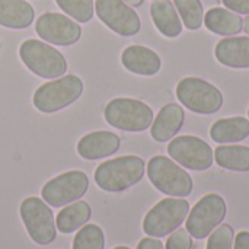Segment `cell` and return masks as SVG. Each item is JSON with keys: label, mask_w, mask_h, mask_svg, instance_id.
I'll return each instance as SVG.
<instances>
[{"label": "cell", "mask_w": 249, "mask_h": 249, "mask_svg": "<svg viewBox=\"0 0 249 249\" xmlns=\"http://www.w3.org/2000/svg\"><path fill=\"white\" fill-rule=\"evenodd\" d=\"M19 57L32 73L42 79H58L67 71L64 55L38 39L23 41L19 47Z\"/></svg>", "instance_id": "4"}, {"label": "cell", "mask_w": 249, "mask_h": 249, "mask_svg": "<svg viewBox=\"0 0 249 249\" xmlns=\"http://www.w3.org/2000/svg\"><path fill=\"white\" fill-rule=\"evenodd\" d=\"M184 25L190 31H196L203 25L204 12L200 0H174Z\"/></svg>", "instance_id": "24"}, {"label": "cell", "mask_w": 249, "mask_h": 249, "mask_svg": "<svg viewBox=\"0 0 249 249\" xmlns=\"http://www.w3.org/2000/svg\"><path fill=\"white\" fill-rule=\"evenodd\" d=\"M35 31L47 42L54 45H73L82 36V28L77 22L71 20L66 15L60 13H44L36 19Z\"/></svg>", "instance_id": "13"}, {"label": "cell", "mask_w": 249, "mask_h": 249, "mask_svg": "<svg viewBox=\"0 0 249 249\" xmlns=\"http://www.w3.org/2000/svg\"><path fill=\"white\" fill-rule=\"evenodd\" d=\"M209 236L207 249H233L235 232L231 225H220Z\"/></svg>", "instance_id": "27"}, {"label": "cell", "mask_w": 249, "mask_h": 249, "mask_svg": "<svg viewBox=\"0 0 249 249\" xmlns=\"http://www.w3.org/2000/svg\"><path fill=\"white\" fill-rule=\"evenodd\" d=\"M179 102L197 114H214L223 105L222 92L212 83L200 77H185L177 86Z\"/></svg>", "instance_id": "7"}, {"label": "cell", "mask_w": 249, "mask_h": 249, "mask_svg": "<svg viewBox=\"0 0 249 249\" xmlns=\"http://www.w3.org/2000/svg\"><path fill=\"white\" fill-rule=\"evenodd\" d=\"M214 55L226 67L249 69V36L223 38L217 42Z\"/></svg>", "instance_id": "16"}, {"label": "cell", "mask_w": 249, "mask_h": 249, "mask_svg": "<svg viewBox=\"0 0 249 249\" xmlns=\"http://www.w3.org/2000/svg\"><path fill=\"white\" fill-rule=\"evenodd\" d=\"M146 165L139 156H121L101 163L95 171L96 185L107 193H123L142 181Z\"/></svg>", "instance_id": "1"}, {"label": "cell", "mask_w": 249, "mask_h": 249, "mask_svg": "<svg viewBox=\"0 0 249 249\" xmlns=\"http://www.w3.org/2000/svg\"><path fill=\"white\" fill-rule=\"evenodd\" d=\"M137 249H165L163 244L158 238H144L139 242Z\"/></svg>", "instance_id": "30"}, {"label": "cell", "mask_w": 249, "mask_h": 249, "mask_svg": "<svg viewBox=\"0 0 249 249\" xmlns=\"http://www.w3.org/2000/svg\"><path fill=\"white\" fill-rule=\"evenodd\" d=\"M216 163L228 171L248 172L249 171V147L239 144L219 146L213 152Z\"/></svg>", "instance_id": "23"}, {"label": "cell", "mask_w": 249, "mask_h": 249, "mask_svg": "<svg viewBox=\"0 0 249 249\" xmlns=\"http://www.w3.org/2000/svg\"><path fill=\"white\" fill-rule=\"evenodd\" d=\"M82 79L74 74H67L39 86L34 93L32 102L38 111L44 114H53L71 105L82 96Z\"/></svg>", "instance_id": "3"}, {"label": "cell", "mask_w": 249, "mask_h": 249, "mask_svg": "<svg viewBox=\"0 0 249 249\" xmlns=\"http://www.w3.org/2000/svg\"><path fill=\"white\" fill-rule=\"evenodd\" d=\"M95 12L98 18L118 35L133 36L142 28L139 15L124 0H96Z\"/></svg>", "instance_id": "12"}, {"label": "cell", "mask_w": 249, "mask_h": 249, "mask_svg": "<svg viewBox=\"0 0 249 249\" xmlns=\"http://www.w3.org/2000/svg\"><path fill=\"white\" fill-rule=\"evenodd\" d=\"M244 31L249 35V16H247L245 20H244Z\"/></svg>", "instance_id": "33"}, {"label": "cell", "mask_w": 249, "mask_h": 249, "mask_svg": "<svg viewBox=\"0 0 249 249\" xmlns=\"http://www.w3.org/2000/svg\"><path fill=\"white\" fill-rule=\"evenodd\" d=\"M88 188V175L82 171H70L48 181L41 190V197L47 204L58 209L80 200Z\"/></svg>", "instance_id": "10"}, {"label": "cell", "mask_w": 249, "mask_h": 249, "mask_svg": "<svg viewBox=\"0 0 249 249\" xmlns=\"http://www.w3.org/2000/svg\"><path fill=\"white\" fill-rule=\"evenodd\" d=\"M123 66L140 76H155L162 66L160 57L150 48L143 45H130L121 54Z\"/></svg>", "instance_id": "15"}, {"label": "cell", "mask_w": 249, "mask_h": 249, "mask_svg": "<svg viewBox=\"0 0 249 249\" xmlns=\"http://www.w3.org/2000/svg\"><path fill=\"white\" fill-rule=\"evenodd\" d=\"M210 137L216 143H239L249 137V120L244 117L222 118L210 128Z\"/></svg>", "instance_id": "20"}, {"label": "cell", "mask_w": 249, "mask_h": 249, "mask_svg": "<svg viewBox=\"0 0 249 249\" xmlns=\"http://www.w3.org/2000/svg\"><path fill=\"white\" fill-rule=\"evenodd\" d=\"M147 177L156 190L169 197H188L194 188L190 174L166 156H155L149 160Z\"/></svg>", "instance_id": "2"}, {"label": "cell", "mask_w": 249, "mask_h": 249, "mask_svg": "<svg viewBox=\"0 0 249 249\" xmlns=\"http://www.w3.org/2000/svg\"><path fill=\"white\" fill-rule=\"evenodd\" d=\"M19 213L29 238L36 245L45 247L55 241L57 228L54 216L44 200L38 197L25 198L19 207Z\"/></svg>", "instance_id": "8"}, {"label": "cell", "mask_w": 249, "mask_h": 249, "mask_svg": "<svg viewBox=\"0 0 249 249\" xmlns=\"http://www.w3.org/2000/svg\"><path fill=\"white\" fill-rule=\"evenodd\" d=\"M128 6H133V7H137V6H140L144 0H124Z\"/></svg>", "instance_id": "32"}, {"label": "cell", "mask_w": 249, "mask_h": 249, "mask_svg": "<svg viewBox=\"0 0 249 249\" xmlns=\"http://www.w3.org/2000/svg\"><path fill=\"white\" fill-rule=\"evenodd\" d=\"M152 19L159 32L168 38H175L182 32L181 18L169 0H156L150 6Z\"/></svg>", "instance_id": "19"}, {"label": "cell", "mask_w": 249, "mask_h": 249, "mask_svg": "<svg viewBox=\"0 0 249 249\" xmlns=\"http://www.w3.org/2000/svg\"><path fill=\"white\" fill-rule=\"evenodd\" d=\"M58 7L77 22L86 23L93 18V0H55Z\"/></svg>", "instance_id": "26"}, {"label": "cell", "mask_w": 249, "mask_h": 249, "mask_svg": "<svg viewBox=\"0 0 249 249\" xmlns=\"http://www.w3.org/2000/svg\"><path fill=\"white\" fill-rule=\"evenodd\" d=\"M105 235L98 225H85L76 233L73 249H104Z\"/></svg>", "instance_id": "25"}, {"label": "cell", "mask_w": 249, "mask_h": 249, "mask_svg": "<svg viewBox=\"0 0 249 249\" xmlns=\"http://www.w3.org/2000/svg\"><path fill=\"white\" fill-rule=\"evenodd\" d=\"M121 140L109 131H93L83 136L77 143V153L86 160H98L118 152Z\"/></svg>", "instance_id": "14"}, {"label": "cell", "mask_w": 249, "mask_h": 249, "mask_svg": "<svg viewBox=\"0 0 249 249\" xmlns=\"http://www.w3.org/2000/svg\"><path fill=\"white\" fill-rule=\"evenodd\" d=\"M233 249H249V232H239L233 241Z\"/></svg>", "instance_id": "31"}, {"label": "cell", "mask_w": 249, "mask_h": 249, "mask_svg": "<svg viewBox=\"0 0 249 249\" xmlns=\"http://www.w3.org/2000/svg\"><path fill=\"white\" fill-rule=\"evenodd\" d=\"M35 18L34 7L25 0H0V25L10 29H25Z\"/></svg>", "instance_id": "18"}, {"label": "cell", "mask_w": 249, "mask_h": 249, "mask_svg": "<svg viewBox=\"0 0 249 249\" xmlns=\"http://www.w3.org/2000/svg\"><path fill=\"white\" fill-rule=\"evenodd\" d=\"M92 216L90 206L86 201H76L64 207L55 219V228L60 233L69 235L85 226Z\"/></svg>", "instance_id": "22"}, {"label": "cell", "mask_w": 249, "mask_h": 249, "mask_svg": "<svg viewBox=\"0 0 249 249\" xmlns=\"http://www.w3.org/2000/svg\"><path fill=\"white\" fill-rule=\"evenodd\" d=\"M223 4L238 15H249V0H222Z\"/></svg>", "instance_id": "29"}, {"label": "cell", "mask_w": 249, "mask_h": 249, "mask_svg": "<svg viewBox=\"0 0 249 249\" xmlns=\"http://www.w3.org/2000/svg\"><path fill=\"white\" fill-rule=\"evenodd\" d=\"M204 23L209 31L225 36L236 35L244 29L242 18L238 13L223 7L210 9L204 16Z\"/></svg>", "instance_id": "21"}, {"label": "cell", "mask_w": 249, "mask_h": 249, "mask_svg": "<svg viewBox=\"0 0 249 249\" xmlns=\"http://www.w3.org/2000/svg\"><path fill=\"white\" fill-rule=\"evenodd\" d=\"M165 249H193V236L187 229H177L168 238Z\"/></svg>", "instance_id": "28"}, {"label": "cell", "mask_w": 249, "mask_h": 249, "mask_svg": "<svg viewBox=\"0 0 249 249\" xmlns=\"http://www.w3.org/2000/svg\"><path fill=\"white\" fill-rule=\"evenodd\" d=\"M168 153L181 166L191 171H207L214 160L210 144L196 136H181L174 139L168 144Z\"/></svg>", "instance_id": "11"}, {"label": "cell", "mask_w": 249, "mask_h": 249, "mask_svg": "<svg viewBox=\"0 0 249 249\" xmlns=\"http://www.w3.org/2000/svg\"><path fill=\"white\" fill-rule=\"evenodd\" d=\"M184 109L178 104H168L153 120L150 134L159 143L168 142L181 130V127L184 125Z\"/></svg>", "instance_id": "17"}, {"label": "cell", "mask_w": 249, "mask_h": 249, "mask_svg": "<svg viewBox=\"0 0 249 249\" xmlns=\"http://www.w3.org/2000/svg\"><path fill=\"white\" fill-rule=\"evenodd\" d=\"M228 206L222 196L207 194L188 213L185 229L194 239L207 238L226 217Z\"/></svg>", "instance_id": "9"}, {"label": "cell", "mask_w": 249, "mask_h": 249, "mask_svg": "<svg viewBox=\"0 0 249 249\" xmlns=\"http://www.w3.org/2000/svg\"><path fill=\"white\" fill-rule=\"evenodd\" d=\"M248 115H249V109H248Z\"/></svg>", "instance_id": "35"}, {"label": "cell", "mask_w": 249, "mask_h": 249, "mask_svg": "<svg viewBox=\"0 0 249 249\" xmlns=\"http://www.w3.org/2000/svg\"><path fill=\"white\" fill-rule=\"evenodd\" d=\"M190 213V204L184 198H165L149 210L143 220L147 236L163 238L179 229Z\"/></svg>", "instance_id": "6"}, {"label": "cell", "mask_w": 249, "mask_h": 249, "mask_svg": "<svg viewBox=\"0 0 249 249\" xmlns=\"http://www.w3.org/2000/svg\"><path fill=\"white\" fill-rule=\"evenodd\" d=\"M114 249H130L128 247H117V248H114Z\"/></svg>", "instance_id": "34"}, {"label": "cell", "mask_w": 249, "mask_h": 249, "mask_svg": "<svg viewBox=\"0 0 249 249\" xmlns=\"http://www.w3.org/2000/svg\"><path fill=\"white\" fill-rule=\"evenodd\" d=\"M105 120L114 128L130 133H140L147 130L153 123L152 108L131 98H117L108 102L104 109Z\"/></svg>", "instance_id": "5"}]
</instances>
